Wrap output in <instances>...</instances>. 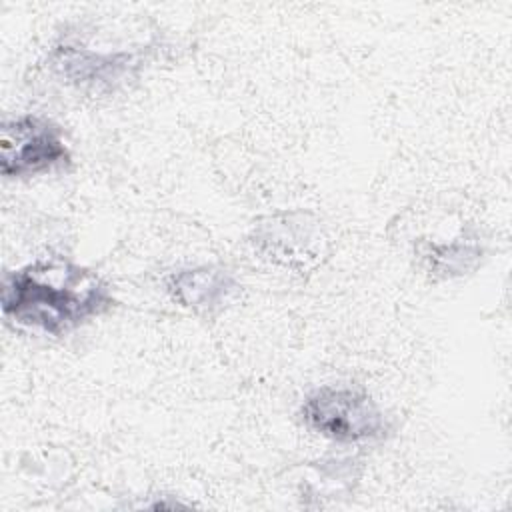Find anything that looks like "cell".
Segmentation results:
<instances>
[{
	"mask_svg": "<svg viewBox=\"0 0 512 512\" xmlns=\"http://www.w3.org/2000/svg\"><path fill=\"white\" fill-rule=\"evenodd\" d=\"M152 44H110L94 30L64 28L44 54L48 76L80 96H112L136 82L152 54Z\"/></svg>",
	"mask_w": 512,
	"mask_h": 512,
	"instance_id": "cell-2",
	"label": "cell"
},
{
	"mask_svg": "<svg viewBox=\"0 0 512 512\" xmlns=\"http://www.w3.org/2000/svg\"><path fill=\"white\" fill-rule=\"evenodd\" d=\"M300 422L336 444H368L390 436L392 422L368 390L350 384H322L298 408Z\"/></svg>",
	"mask_w": 512,
	"mask_h": 512,
	"instance_id": "cell-3",
	"label": "cell"
},
{
	"mask_svg": "<svg viewBox=\"0 0 512 512\" xmlns=\"http://www.w3.org/2000/svg\"><path fill=\"white\" fill-rule=\"evenodd\" d=\"M168 298L200 318H214L224 312L240 292V282L226 266L194 264L180 266L164 276Z\"/></svg>",
	"mask_w": 512,
	"mask_h": 512,
	"instance_id": "cell-6",
	"label": "cell"
},
{
	"mask_svg": "<svg viewBox=\"0 0 512 512\" xmlns=\"http://www.w3.org/2000/svg\"><path fill=\"white\" fill-rule=\"evenodd\" d=\"M72 150L58 122L44 114L6 116L0 126V174L4 180H30L72 168Z\"/></svg>",
	"mask_w": 512,
	"mask_h": 512,
	"instance_id": "cell-4",
	"label": "cell"
},
{
	"mask_svg": "<svg viewBox=\"0 0 512 512\" xmlns=\"http://www.w3.org/2000/svg\"><path fill=\"white\" fill-rule=\"evenodd\" d=\"M254 252L280 268L308 272L328 254L324 230L310 212H276L254 222L250 232Z\"/></svg>",
	"mask_w": 512,
	"mask_h": 512,
	"instance_id": "cell-5",
	"label": "cell"
},
{
	"mask_svg": "<svg viewBox=\"0 0 512 512\" xmlns=\"http://www.w3.org/2000/svg\"><path fill=\"white\" fill-rule=\"evenodd\" d=\"M114 304L112 286L102 274L64 256L36 258L2 276L4 322L38 336H68L108 314Z\"/></svg>",
	"mask_w": 512,
	"mask_h": 512,
	"instance_id": "cell-1",
	"label": "cell"
},
{
	"mask_svg": "<svg viewBox=\"0 0 512 512\" xmlns=\"http://www.w3.org/2000/svg\"><path fill=\"white\" fill-rule=\"evenodd\" d=\"M414 252L420 268L432 280H450L472 272L484 256V246L472 238L452 240H418Z\"/></svg>",
	"mask_w": 512,
	"mask_h": 512,
	"instance_id": "cell-7",
	"label": "cell"
}]
</instances>
